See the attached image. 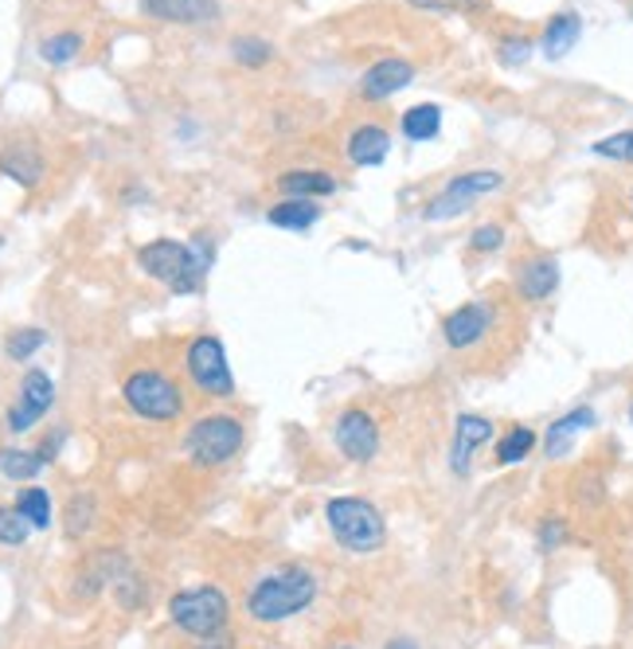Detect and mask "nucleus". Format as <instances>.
I'll return each instance as SVG.
<instances>
[{
  "mask_svg": "<svg viewBox=\"0 0 633 649\" xmlns=\"http://www.w3.org/2000/svg\"><path fill=\"white\" fill-rule=\"evenodd\" d=\"M594 423H599L594 407H575V411H567V415L555 419V423L547 426V434H544V454H547V458H567V454H571V446H575L578 434L591 431Z\"/></svg>",
  "mask_w": 633,
  "mask_h": 649,
  "instance_id": "obj_16",
  "label": "nucleus"
},
{
  "mask_svg": "<svg viewBox=\"0 0 633 649\" xmlns=\"http://www.w3.org/2000/svg\"><path fill=\"white\" fill-rule=\"evenodd\" d=\"M98 521V501L95 493H75L71 501H67V537H87L90 529H95Z\"/></svg>",
  "mask_w": 633,
  "mask_h": 649,
  "instance_id": "obj_24",
  "label": "nucleus"
},
{
  "mask_svg": "<svg viewBox=\"0 0 633 649\" xmlns=\"http://www.w3.org/2000/svg\"><path fill=\"white\" fill-rule=\"evenodd\" d=\"M317 602V576L301 563H286L258 579L247 591V614L263 626H278L305 614Z\"/></svg>",
  "mask_w": 633,
  "mask_h": 649,
  "instance_id": "obj_1",
  "label": "nucleus"
},
{
  "mask_svg": "<svg viewBox=\"0 0 633 649\" xmlns=\"http://www.w3.org/2000/svg\"><path fill=\"white\" fill-rule=\"evenodd\" d=\"M43 470V458L36 450H0V473L9 481H32Z\"/></svg>",
  "mask_w": 633,
  "mask_h": 649,
  "instance_id": "obj_26",
  "label": "nucleus"
},
{
  "mask_svg": "<svg viewBox=\"0 0 633 649\" xmlns=\"http://www.w3.org/2000/svg\"><path fill=\"white\" fill-rule=\"evenodd\" d=\"M51 403H56V384H51L48 372L43 368L24 372V380H20V403L9 407V431L12 434L32 431V426L51 411Z\"/></svg>",
  "mask_w": 633,
  "mask_h": 649,
  "instance_id": "obj_10",
  "label": "nucleus"
},
{
  "mask_svg": "<svg viewBox=\"0 0 633 649\" xmlns=\"http://www.w3.org/2000/svg\"><path fill=\"white\" fill-rule=\"evenodd\" d=\"M266 219H270L274 227H281V232H309V227L322 219V208L313 200H281L266 212Z\"/></svg>",
  "mask_w": 633,
  "mask_h": 649,
  "instance_id": "obj_21",
  "label": "nucleus"
},
{
  "mask_svg": "<svg viewBox=\"0 0 633 649\" xmlns=\"http://www.w3.org/2000/svg\"><path fill=\"white\" fill-rule=\"evenodd\" d=\"M493 330V305L489 302H465L442 321V337L454 353H465V348H477Z\"/></svg>",
  "mask_w": 633,
  "mask_h": 649,
  "instance_id": "obj_11",
  "label": "nucleus"
},
{
  "mask_svg": "<svg viewBox=\"0 0 633 649\" xmlns=\"http://www.w3.org/2000/svg\"><path fill=\"white\" fill-rule=\"evenodd\" d=\"M79 51H82V36L79 32H59V36H48V40L40 43V59L43 63H51V67L71 63Z\"/></svg>",
  "mask_w": 633,
  "mask_h": 649,
  "instance_id": "obj_27",
  "label": "nucleus"
},
{
  "mask_svg": "<svg viewBox=\"0 0 633 649\" xmlns=\"http://www.w3.org/2000/svg\"><path fill=\"white\" fill-rule=\"evenodd\" d=\"M594 157L630 160V165H633V129H617V134H610V137H602V141H594Z\"/></svg>",
  "mask_w": 633,
  "mask_h": 649,
  "instance_id": "obj_31",
  "label": "nucleus"
},
{
  "mask_svg": "<svg viewBox=\"0 0 633 649\" xmlns=\"http://www.w3.org/2000/svg\"><path fill=\"white\" fill-rule=\"evenodd\" d=\"M211 247L204 239L196 243H177V239H152L137 250V266H141L149 278L165 282L172 294H196L208 274Z\"/></svg>",
  "mask_w": 633,
  "mask_h": 649,
  "instance_id": "obj_2",
  "label": "nucleus"
},
{
  "mask_svg": "<svg viewBox=\"0 0 633 649\" xmlns=\"http://www.w3.org/2000/svg\"><path fill=\"white\" fill-rule=\"evenodd\" d=\"M48 345V333L43 330H32V325H24V330H17L9 337V345H4V353L12 356V361H32L40 348Z\"/></svg>",
  "mask_w": 633,
  "mask_h": 649,
  "instance_id": "obj_29",
  "label": "nucleus"
},
{
  "mask_svg": "<svg viewBox=\"0 0 633 649\" xmlns=\"http://www.w3.org/2000/svg\"><path fill=\"white\" fill-rule=\"evenodd\" d=\"M501 185H505V177H501V173H489V169L462 173V177H454L438 196H434L431 204H426L423 219H426V224H446V219L465 216V212H469L473 204L482 200V196L497 193Z\"/></svg>",
  "mask_w": 633,
  "mask_h": 649,
  "instance_id": "obj_8",
  "label": "nucleus"
},
{
  "mask_svg": "<svg viewBox=\"0 0 633 649\" xmlns=\"http://www.w3.org/2000/svg\"><path fill=\"white\" fill-rule=\"evenodd\" d=\"M333 442L337 450L356 465H368L379 458V446H384V434H379V423L368 415L364 407H348L337 415L333 423Z\"/></svg>",
  "mask_w": 633,
  "mask_h": 649,
  "instance_id": "obj_9",
  "label": "nucleus"
},
{
  "mask_svg": "<svg viewBox=\"0 0 633 649\" xmlns=\"http://www.w3.org/2000/svg\"><path fill=\"white\" fill-rule=\"evenodd\" d=\"M384 649H418V646H415V641H411V638H403V633H399V638H392Z\"/></svg>",
  "mask_w": 633,
  "mask_h": 649,
  "instance_id": "obj_36",
  "label": "nucleus"
},
{
  "mask_svg": "<svg viewBox=\"0 0 633 649\" xmlns=\"http://www.w3.org/2000/svg\"><path fill=\"white\" fill-rule=\"evenodd\" d=\"M325 521L333 540L353 555H376L387 544L384 513L364 498H333L325 505Z\"/></svg>",
  "mask_w": 633,
  "mask_h": 649,
  "instance_id": "obj_3",
  "label": "nucleus"
},
{
  "mask_svg": "<svg viewBox=\"0 0 633 649\" xmlns=\"http://www.w3.org/2000/svg\"><path fill=\"white\" fill-rule=\"evenodd\" d=\"M345 649H356V646H345Z\"/></svg>",
  "mask_w": 633,
  "mask_h": 649,
  "instance_id": "obj_38",
  "label": "nucleus"
},
{
  "mask_svg": "<svg viewBox=\"0 0 633 649\" xmlns=\"http://www.w3.org/2000/svg\"><path fill=\"white\" fill-rule=\"evenodd\" d=\"M28 537H32V524L24 521L17 505L0 509V548H24Z\"/></svg>",
  "mask_w": 633,
  "mask_h": 649,
  "instance_id": "obj_28",
  "label": "nucleus"
},
{
  "mask_svg": "<svg viewBox=\"0 0 633 649\" xmlns=\"http://www.w3.org/2000/svg\"><path fill=\"white\" fill-rule=\"evenodd\" d=\"M278 193L286 200H322V196H333L337 193V180L325 177V173H313V169H294L286 177H278Z\"/></svg>",
  "mask_w": 633,
  "mask_h": 649,
  "instance_id": "obj_19",
  "label": "nucleus"
},
{
  "mask_svg": "<svg viewBox=\"0 0 633 649\" xmlns=\"http://www.w3.org/2000/svg\"><path fill=\"white\" fill-rule=\"evenodd\" d=\"M411 79H415V67L407 59H379V63L364 71L360 90L368 102H384V98H395L399 90H407Z\"/></svg>",
  "mask_w": 633,
  "mask_h": 649,
  "instance_id": "obj_13",
  "label": "nucleus"
},
{
  "mask_svg": "<svg viewBox=\"0 0 633 649\" xmlns=\"http://www.w3.org/2000/svg\"><path fill=\"white\" fill-rule=\"evenodd\" d=\"M17 509L24 513V521L32 524L36 532L51 529V498H48V490H40V485H28V490H20Z\"/></svg>",
  "mask_w": 633,
  "mask_h": 649,
  "instance_id": "obj_25",
  "label": "nucleus"
},
{
  "mask_svg": "<svg viewBox=\"0 0 633 649\" xmlns=\"http://www.w3.org/2000/svg\"><path fill=\"white\" fill-rule=\"evenodd\" d=\"M501 243H505V227L501 224H482L469 235V250H477V255H493V250H501Z\"/></svg>",
  "mask_w": 633,
  "mask_h": 649,
  "instance_id": "obj_33",
  "label": "nucleus"
},
{
  "mask_svg": "<svg viewBox=\"0 0 633 649\" xmlns=\"http://www.w3.org/2000/svg\"><path fill=\"white\" fill-rule=\"evenodd\" d=\"M536 540H540V552H555V548L567 544V524L560 517H547V521H540Z\"/></svg>",
  "mask_w": 633,
  "mask_h": 649,
  "instance_id": "obj_34",
  "label": "nucleus"
},
{
  "mask_svg": "<svg viewBox=\"0 0 633 649\" xmlns=\"http://www.w3.org/2000/svg\"><path fill=\"white\" fill-rule=\"evenodd\" d=\"M185 368H188V380H192L204 395H211V400H231L235 395V376H231V364H227L224 341L219 337H208V333H204V337L188 341Z\"/></svg>",
  "mask_w": 633,
  "mask_h": 649,
  "instance_id": "obj_7",
  "label": "nucleus"
},
{
  "mask_svg": "<svg viewBox=\"0 0 633 649\" xmlns=\"http://www.w3.org/2000/svg\"><path fill=\"white\" fill-rule=\"evenodd\" d=\"M196 649H235V633L216 630V633H208V638H196Z\"/></svg>",
  "mask_w": 633,
  "mask_h": 649,
  "instance_id": "obj_35",
  "label": "nucleus"
},
{
  "mask_svg": "<svg viewBox=\"0 0 633 649\" xmlns=\"http://www.w3.org/2000/svg\"><path fill=\"white\" fill-rule=\"evenodd\" d=\"M231 56H235V63H243V67H263V63H270L274 48L266 40H258V36H239V40L231 43Z\"/></svg>",
  "mask_w": 633,
  "mask_h": 649,
  "instance_id": "obj_30",
  "label": "nucleus"
},
{
  "mask_svg": "<svg viewBox=\"0 0 633 649\" xmlns=\"http://www.w3.org/2000/svg\"><path fill=\"white\" fill-rule=\"evenodd\" d=\"M399 129L407 141H434V137L442 134V106H434V102L411 106V110L403 114Z\"/></svg>",
  "mask_w": 633,
  "mask_h": 649,
  "instance_id": "obj_22",
  "label": "nucleus"
},
{
  "mask_svg": "<svg viewBox=\"0 0 633 649\" xmlns=\"http://www.w3.org/2000/svg\"><path fill=\"white\" fill-rule=\"evenodd\" d=\"M532 51H536V48H532L528 36H508V40H501L497 56H501V63H505V67H521V63H528V59H532Z\"/></svg>",
  "mask_w": 633,
  "mask_h": 649,
  "instance_id": "obj_32",
  "label": "nucleus"
},
{
  "mask_svg": "<svg viewBox=\"0 0 633 649\" xmlns=\"http://www.w3.org/2000/svg\"><path fill=\"white\" fill-rule=\"evenodd\" d=\"M121 400L133 411L137 419H149V423H172L185 411V395L172 384L165 372L157 368H137L121 384Z\"/></svg>",
  "mask_w": 633,
  "mask_h": 649,
  "instance_id": "obj_4",
  "label": "nucleus"
},
{
  "mask_svg": "<svg viewBox=\"0 0 633 649\" xmlns=\"http://www.w3.org/2000/svg\"><path fill=\"white\" fill-rule=\"evenodd\" d=\"M387 153H392V134H387L384 126H376V121H364V126H356L353 134H348V160L360 165V169L384 165Z\"/></svg>",
  "mask_w": 633,
  "mask_h": 649,
  "instance_id": "obj_15",
  "label": "nucleus"
},
{
  "mask_svg": "<svg viewBox=\"0 0 633 649\" xmlns=\"http://www.w3.org/2000/svg\"><path fill=\"white\" fill-rule=\"evenodd\" d=\"M630 419H633V407H630Z\"/></svg>",
  "mask_w": 633,
  "mask_h": 649,
  "instance_id": "obj_39",
  "label": "nucleus"
},
{
  "mask_svg": "<svg viewBox=\"0 0 633 649\" xmlns=\"http://www.w3.org/2000/svg\"><path fill=\"white\" fill-rule=\"evenodd\" d=\"M141 9L157 20H172V24H200V20L216 17L211 0H141Z\"/></svg>",
  "mask_w": 633,
  "mask_h": 649,
  "instance_id": "obj_18",
  "label": "nucleus"
},
{
  "mask_svg": "<svg viewBox=\"0 0 633 649\" xmlns=\"http://www.w3.org/2000/svg\"><path fill=\"white\" fill-rule=\"evenodd\" d=\"M0 173L17 180L20 188H36L43 180V157L32 145H12V149L0 153Z\"/></svg>",
  "mask_w": 633,
  "mask_h": 649,
  "instance_id": "obj_17",
  "label": "nucleus"
},
{
  "mask_svg": "<svg viewBox=\"0 0 633 649\" xmlns=\"http://www.w3.org/2000/svg\"><path fill=\"white\" fill-rule=\"evenodd\" d=\"M578 36H583V17L578 12H560V17L547 20L540 48H544L547 59H563L578 43Z\"/></svg>",
  "mask_w": 633,
  "mask_h": 649,
  "instance_id": "obj_20",
  "label": "nucleus"
},
{
  "mask_svg": "<svg viewBox=\"0 0 633 649\" xmlns=\"http://www.w3.org/2000/svg\"><path fill=\"white\" fill-rule=\"evenodd\" d=\"M630 208H633V188H630Z\"/></svg>",
  "mask_w": 633,
  "mask_h": 649,
  "instance_id": "obj_37",
  "label": "nucleus"
},
{
  "mask_svg": "<svg viewBox=\"0 0 633 649\" xmlns=\"http://www.w3.org/2000/svg\"><path fill=\"white\" fill-rule=\"evenodd\" d=\"M185 450L196 465H204V470L227 465L243 450V423L235 415H227V411L196 419L185 434Z\"/></svg>",
  "mask_w": 633,
  "mask_h": 649,
  "instance_id": "obj_5",
  "label": "nucleus"
},
{
  "mask_svg": "<svg viewBox=\"0 0 633 649\" xmlns=\"http://www.w3.org/2000/svg\"><path fill=\"white\" fill-rule=\"evenodd\" d=\"M560 289V263L552 255H532L516 271V294L524 302H547Z\"/></svg>",
  "mask_w": 633,
  "mask_h": 649,
  "instance_id": "obj_14",
  "label": "nucleus"
},
{
  "mask_svg": "<svg viewBox=\"0 0 633 649\" xmlns=\"http://www.w3.org/2000/svg\"><path fill=\"white\" fill-rule=\"evenodd\" d=\"M493 439V419L485 415H457L454 419V442H449V470L457 478H469L473 454Z\"/></svg>",
  "mask_w": 633,
  "mask_h": 649,
  "instance_id": "obj_12",
  "label": "nucleus"
},
{
  "mask_svg": "<svg viewBox=\"0 0 633 649\" xmlns=\"http://www.w3.org/2000/svg\"><path fill=\"white\" fill-rule=\"evenodd\" d=\"M536 431L532 426H508L505 434L497 439V450H493V458H497V465H521L524 458L536 450Z\"/></svg>",
  "mask_w": 633,
  "mask_h": 649,
  "instance_id": "obj_23",
  "label": "nucleus"
},
{
  "mask_svg": "<svg viewBox=\"0 0 633 649\" xmlns=\"http://www.w3.org/2000/svg\"><path fill=\"white\" fill-rule=\"evenodd\" d=\"M169 618L192 638H208L216 630H227L231 618V602L219 587H188L169 599Z\"/></svg>",
  "mask_w": 633,
  "mask_h": 649,
  "instance_id": "obj_6",
  "label": "nucleus"
}]
</instances>
